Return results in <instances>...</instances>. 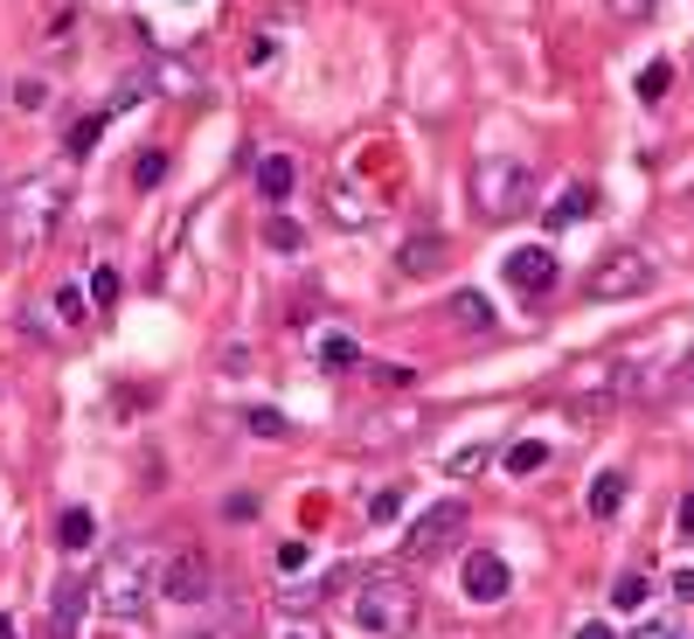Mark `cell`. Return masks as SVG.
Masks as SVG:
<instances>
[{
	"mask_svg": "<svg viewBox=\"0 0 694 639\" xmlns=\"http://www.w3.org/2000/svg\"><path fill=\"white\" fill-rule=\"evenodd\" d=\"M160 570L167 556L146 549V543H112L97 556V577H91V605L105 619H146V605L160 598Z\"/></svg>",
	"mask_w": 694,
	"mask_h": 639,
	"instance_id": "obj_1",
	"label": "cell"
},
{
	"mask_svg": "<svg viewBox=\"0 0 694 639\" xmlns=\"http://www.w3.org/2000/svg\"><path fill=\"white\" fill-rule=\"evenodd\" d=\"M473 202H479V216H521L528 202H535V167L521 161V153H486V161L473 167Z\"/></svg>",
	"mask_w": 694,
	"mask_h": 639,
	"instance_id": "obj_2",
	"label": "cell"
},
{
	"mask_svg": "<svg viewBox=\"0 0 694 639\" xmlns=\"http://www.w3.org/2000/svg\"><path fill=\"white\" fill-rule=\"evenodd\" d=\"M354 619H362V632H375V639H403L410 626H417V591H410L403 577H369L362 591H354Z\"/></svg>",
	"mask_w": 694,
	"mask_h": 639,
	"instance_id": "obj_3",
	"label": "cell"
},
{
	"mask_svg": "<svg viewBox=\"0 0 694 639\" xmlns=\"http://www.w3.org/2000/svg\"><path fill=\"white\" fill-rule=\"evenodd\" d=\"M653 258H646V250H611V258H598V271H590V299H639V292H653Z\"/></svg>",
	"mask_w": 694,
	"mask_h": 639,
	"instance_id": "obj_4",
	"label": "cell"
},
{
	"mask_svg": "<svg viewBox=\"0 0 694 639\" xmlns=\"http://www.w3.org/2000/svg\"><path fill=\"white\" fill-rule=\"evenodd\" d=\"M466 522H473L466 501H438L431 515L410 522V556H417V564H438V556H452V543L466 535Z\"/></svg>",
	"mask_w": 694,
	"mask_h": 639,
	"instance_id": "obj_5",
	"label": "cell"
},
{
	"mask_svg": "<svg viewBox=\"0 0 694 639\" xmlns=\"http://www.w3.org/2000/svg\"><path fill=\"white\" fill-rule=\"evenodd\" d=\"M209 584H216V564H209V549H174L167 556V570H160V598H174V605H201L209 598Z\"/></svg>",
	"mask_w": 694,
	"mask_h": 639,
	"instance_id": "obj_6",
	"label": "cell"
},
{
	"mask_svg": "<svg viewBox=\"0 0 694 639\" xmlns=\"http://www.w3.org/2000/svg\"><path fill=\"white\" fill-rule=\"evenodd\" d=\"M507 286L528 292V299H542V292L556 286V250H549V244H521V250L507 258Z\"/></svg>",
	"mask_w": 694,
	"mask_h": 639,
	"instance_id": "obj_7",
	"label": "cell"
},
{
	"mask_svg": "<svg viewBox=\"0 0 694 639\" xmlns=\"http://www.w3.org/2000/svg\"><path fill=\"white\" fill-rule=\"evenodd\" d=\"M507 591H514V570L500 564L494 549H473V556H466V598H473V605H500Z\"/></svg>",
	"mask_w": 694,
	"mask_h": 639,
	"instance_id": "obj_8",
	"label": "cell"
},
{
	"mask_svg": "<svg viewBox=\"0 0 694 639\" xmlns=\"http://www.w3.org/2000/svg\"><path fill=\"white\" fill-rule=\"evenodd\" d=\"M91 605V584H56V611H49V639H76V619Z\"/></svg>",
	"mask_w": 694,
	"mask_h": 639,
	"instance_id": "obj_9",
	"label": "cell"
},
{
	"mask_svg": "<svg viewBox=\"0 0 694 639\" xmlns=\"http://www.w3.org/2000/svg\"><path fill=\"white\" fill-rule=\"evenodd\" d=\"M396 265H403L410 278H431V271L445 265V237H438V229H431V237H410V244L396 250Z\"/></svg>",
	"mask_w": 694,
	"mask_h": 639,
	"instance_id": "obj_10",
	"label": "cell"
},
{
	"mask_svg": "<svg viewBox=\"0 0 694 639\" xmlns=\"http://www.w3.org/2000/svg\"><path fill=\"white\" fill-rule=\"evenodd\" d=\"M625 487H632L625 473H598V480H590V494H583V507H590L598 522H611V515L625 507Z\"/></svg>",
	"mask_w": 694,
	"mask_h": 639,
	"instance_id": "obj_11",
	"label": "cell"
},
{
	"mask_svg": "<svg viewBox=\"0 0 694 639\" xmlns=\"http://www.w3.org/2000/svg\"><path fill=\"white\" fill-rule=\"evenodd\" d=\"M292 182H299V167L286 161V153H265V161H257V195H265V202H286Z\"/></svg>",
	"mask_w": 694,
	"mask_h": 639,
	"instance_id": "obj_12",
	"label": "cell"
},
{
	"mask_svg": "<svg viewBox=\"0 0 694 639\" xmlns=\"http://www.w3.org/2000/svg\"><path fill=\"white\" fill-rule=\"evenodd\" d=\"M56 202H63V188H35V195H29V216H14V229H21V237L49 229V223H56Z\"/></svg>",
	"mask_w": 694,
	"mask_h": 639,
	"instance_id": "obj_13",
	"label": "cell"
},
{
	"mask_svg": "<svg viewBox=\"0 0 694 639\" xmlns=\"http://www.w3.org/2000/svg\"><path fill=\"white\" fill-rule=\"evenodd\" d=\"M500 466H507L514 480H528V473H542V466H549V445H542V439H521V445H507Z\"/></svg>",
	"mask_w": 694,
	"mask_h": 639,
	"instance_id": "obj_14",
	"label": "cell"
},
{
	"mask_svg": "<svg viewBox=\"0 0 694 639\" xmlns=\"http://www.w3.org/2000/svg\"><path fill=\"white\" fill-rule=\"evenodd\" d=\"M91 535H97L91 507H63V522H56V543H63V549H91Z\"/></svg>",
	"mask_w": 694,
	"mask_h": 639,
	"instance_id": "obj_15",
	"label": "cell"
},
{
	"mask_svg": "<svg viewBox=\"0 0 694 639\" xmlns=\"http://www.w3.org/2000/svg\"><path fill=\"white\" fill-rule=\"evenodd\" d=\"M590 209H598V188H583V182H577V188H562V195H556L549 223H583Z\"/></svg>",
	"mask_w": 694,
	"mask_h": 639,
	"instance_id": "obj_16",
	"label": "cell"
},
{
	"mask_svg": "<svg viewBox=\"0 0 694 639\" xmlns=\"http://www.w3.org/2000/svg\"><path fill=\"white\" fill-rule=\"evenodd\" d=\"M452 320L479 334V327H494V306H486V292H452Z\"/></svg>",
	"mask_w": 694,
	"mask_h": 639,
	"instance_id": "obj_17",
	"label": "cell"
},
{
	"mask_svg": "<svg viewBox=\"0 0 694 639\" xmlns=\"http://www.w3.org/2000/svg\"><path fill=\"white\" fill-rule=\"evenodd\" d=\"M265 244H271V250H286V258H292V250H305V229H299L292 216H265Z\"/></svg>",
	"mask_w": 694,
	"mask_h": 639,
	"instance_id": "obj_18",
	"label": "cell"
},
{
	"mask_svg": "<svg viewBox=\"0 0 694 639\" xmlns=\"http://www.w3.org/2000/svg\"><path fill=\"white\" fill-rule=\"evenodd\" d=\"M646 591H653V584L639 577V570H625L619 584H611V605H619V611H639V605H646Z\"/></svg>",
	"mask_w": 694,
	"mask_h": 639,
	"instance_id": "obj_19",
	"label": "cell"
},
{
	"mask_svg": "<svg viewBox=\"0 0 694 639\" xmlns=\"http://www.w3.org/2000/svg\"><path fill=\"white\" fill-rule=\"evenodd\" d=\"M320 362H327V369H354V362H362V348H354L348 334H327V341H320Z\"/></svg>",
	"mask_w": 694,
	"mask_h": 639,
	"instance_id": "obj_20",
	"label": "cell"
},
{
	"mask_svg": "<svg viewBox=\"0 0 694 639\" xmlns=\"http://www.w3.org/2000/svg\"><path fill=\"white\" fill-rule=\"evenodd\" d=\"M133 182H139V188H160V182H167V153H160V146H146V153H139Z\"/></svg>",
	"mask_w": 694,
	"mask_h": 639,
	"instance_id": "obj_21",
	"label": "cell"
},
{
	"mask_svg": "<svg viewBox=\"0 0 694 639\" xmlns=\"http://www.w3.org/2000/svg\"><path fill=\"white\" fill-rule=\"evenodd\" d=\"M91 306H97V313H105V306H118V271H112V265L91 271Z\"/></svg>",
	"mask_w": 694,
	"mask_h": 639,
	"instance_id": "obj_22",
	"label": "cell"
},
{
	"mask_svg": "<svg viewBox=\"0 0 694 639\" xmlns=\"http://www.w3.org/2000/svg\"><path fill=\"white\" fill-rule=\"evenodd\" d=\"M97 140H105V112H97V118H76V125H70V153H91Z\"/></svg>",
	"mask_w": 694,
	"mask_h": 639,
	"instance_id": "obj_23",
	"label": "cell"
},
{
	"mask_svg": "<svg viewBox=\"0 0 694 639\" xmlns=\"http://www.w3.org/2000/svg\"><path fill=\"white\" fill-rule=\"evenodd\" d=\"M666 84H674V70H666V63H646V70H639V97H646V105H653V97H666Z\"/></svg>",
	"mask_w": 694,
	"mask_h": 639,
	"instance_id": "obj_24",
	"label": "cell"
},
{
	"mask_svg": "<svg viewBox=\"0 0 694 639\" xmlns=\"http://www.w3.org/2000/svg\"><path fill=\"white\" fill-rule=\"evenodd\" d=\"M396 507H403V487H382V494H369V522L382 528V522H396Z\"/></svg>",
	"mask_w": 694,
	"mask_h": 639,
	"instance_id": "obj_25",
	"label": "cell"
},
{
	"mask_svg": "<svg viewBox=\"0 0 694 639\" xmlns=\"http://www.w3.org/2000/svg\"><path fill=\"white\" fill-rule=\"evenodd\" d=\"M250 431H257V439H292L286 411H250Z\"/></svg>",
	"mask_w": 694,
	"mask_h": 639,
	"instance_id": "obj_26",
	"label": "cell"
},
{
	"mask_svg": "<svg viewBox=\"0 0 694 639\" xmlns=\"http://www.w3.org/2000/svg\"><path fill=\"white\" fill-rule=\"evenodd\" d=\"M410 375H417V369H403V362H375L369 369V382H382V390H410Z\"/></svg>",
	"mask_w": 694,
	"mask_h": 639,
	"instance_id": "obj_27",
	"label": "cell"
},
{
	"mask_svg": "<svg viewBox=\"0 0 694 639\" xmlns=\"http://www.w3.org/2000/svg\"><path fill=\"white\" fill-rule=\"evenodd\" d=\"M333 223H348V229H354V223H369V209H362V202H354L348 188H333Z\"/></svg>",
	"mask_w": 694,
	"mask_h": 639,
	"instance_id": "obj_28",
	"label": "cell"
},
{
	"mask_svg": "<svg viewBox=\"0 0 694 639\" xmlns=\"http://www.w3.org/2000/svg\"><path fill=\"white\" fill-rule=\"evenodd\" d=\"M305 564H313V549H305V543H278V570H286V577H299Z\"/></svg>",
	"mask_w": 694,
	"mask_h": 639,
	"instance_id": "obj_29",
	"label": "cell"
},
{
	"mask_svg": "<svg viewBox=\"0 0 694 639\" xmlns=\"http://www.w3.org/2000/svg\"><path fill=\"white\" fill-rule=\"evenodd\" d=\"M604 8H611V14H619V21H646V14L660 8V0H604Z\"/></svg>",
	"mask_w": 694,
	"mask_h": 639,
	"instance_id": "obj_30",
	"label": "cell"
},
{
	"mask_svg": "<svg viewBox=\"0 0 694 639\" xmlns=\"http://www.w3.org/2000/svg\"><path fill=\"white\" fill-rule=\"evenodd\" d=\"M486 466V445H466V452H452V473L466 480V473H479Z\"/></svg>",
	"mask_w": 694,
	"mask_h": 639,
	"instance_id": "obj_31",
	"label": "cell"
},
{
	"mask_svg": "<svg viewBox=\"0 0 694 639\" xmlns=\"http://www.w3.org/2000/svg\"><path fill=\"white\" fill-rule=\"evenodd\" d=\"M666 396H681V403H694V362H681V369H674V382H666Z\"/></svg>",
	"mask_w": 694,
	"mask_h": 639,
	"instance_id": "obj_32",
	"label": "cell"
},
{
	"mask_svg": "<svg viewBox=\"0 0 694 639\" xmlns=\"http://www.w3.org/2000/svg\"><path fill=\"white\" fill-rule=\"evenodd\" d=\"M278 63V42L271 35H257V49H250V70H271Z\"/></svg>",
	"mask_w": 694,
	"mask_h": 639,
	"instance_id": "obj_33",
	"label": "cell"
},
{
	"mask_svg": "<svg viewBox=\"0 0 694 639\" xmlns=\"http://www.w3.org/2000/svg\"><path fill=\"white\" fill-rule=\"evenodd\" d=\"M14 105H21V112H42V105H49V91H42V84H21Z\"/></svg>",
	"mask_w": 694,
	"mask_h": 639,
	"instance_id": "obj_34",
	"label": "cell"
},
{
	"mask_svg": "<svg viewBox=\"0 0 694 639\" xmlns=\"http://www.w3.org/2000/svg\"><path fill=\"white\" fill-rule=\"evenodd\" d=\"M674 598H687V605H694V570H674Z\"/></svg>",
	"mask_w": 694,
	"mask_h": 639,
	"instance_id": "obj_35",
	"label": "cell"
},
{
	"mask_svg": "<svg viewBox=\"0 0 694 639\" xmlns=\"http://www.w3.org/2000/svg\"><path fill=\"white\" fill-rule=\"evenodd\" d=\"M577 639H619V632H611V626H598V619H590V626H577Z\"/></svg>",
	"mask_w": 694,
	"mask_h": 639,
	"instance_id": "obj_36",
	"label": "cell"
},
{
	"mask_svg": "<svg viewBox=\"0 0 694 639\" xmlns=\"http://www.w3.org/2000/svg\"><path fill=\"white\" fill-rule=\"evenodd\" d=\"M681 535H694V494L681 501Z\"/></svg>",
	"mask_w": 694,
	"mask_h": 639,
	"instance_id": "obj_37",
	"label": "cell"
},
{
	"mask_svg": "<svg viewBox=\"0 0 694 639\" xmlns=\"http://www.w3.org/2000/svg\"><path fill=\"white\" fill-rule=\"evenodd\" d=\"M632 639H674V632H666V626H639Z\"/></svg>",
	"mask_w": 694,
	"mask_h": 639,
	"instance_id": "obj_38",
	"label": "cell"
},
{
	"mask_svg": "<svg viewBox=\"0 0 694 639\" xmlns=\"http://www.w3.org/2000/svg\"><path fill=\"white\" fill-rule=\"evenodd\" d=\"M0 639H14V619H8V611H0Z\"/></svg>",
	"mask_w": 694,
	"mask_h": 639,
	"instance_id": "obj_39",
	"label": "cell"
},
{
	"mask_svg": "<svg viewBox=\"0 0 694 639\" xmlns=\"http://www.w3.org/2000/svg\"><path fill=\"white\" fill-rule=\"evenodd\" d=\"M182 639H222V632H182Z\"/></svg>",
	"mask_w": 694,
	"mask_h": 639,
	"instance_id": "obj_40",
	"label": "cell"
},
{
	"mask_svg": "<svg viewBox=\"0 0 694 639\" xmlns=\"http://www.w3.org/2000/svg\"><path fill=\"white\" fill-rule=\"evenodd\" d=\"M286 639H299V632H286Z\"/></svg>",
	"mask_w": 694,
	"mask_h": 639,
	"instance_id": "obj_41",
	"label": "cell"
}]
</instances>
